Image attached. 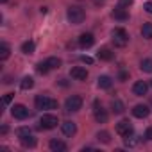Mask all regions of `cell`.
Segmentation results:
<instances>
[{"label":"cell","instance_id":"e0dca14e","mask_svg":"<svg viewBox=\"0 0 152 152\" xmlns=\"http://www.w3.org/2000/svg\"><path fill=\"white\" fill-rule=\"evenodd\" d=\"M111 16H113L115 20H120V22H124V20H127V18H129V13H127L124 7H120V6H118V9H115V11L111 13Z\"/></svg>","mask_w":152,"mask_h":152},{"label":"cell","instance_id":"f1b7e54d","mask_svg":"<svg viewBox=\"0 0 152 152\" xmlns=\"http://www.w3.org/2000/svg\"><path fill=\"white\" fill-rule=\"evenodd\" d=\"M132 2H134V0H120L118 6L120 7H129V6H132Z\"/></svg>","mask_w":152,"mask_h":152},{"label":"cell","instance_id":"836d02e7","mask_svg":"<svg viewBox=\"0 0 152 152\" xmlns=\"http://www.w3.org/2000/svg\"><path fill=\"white\" fill-rule=\"evenodd\" d=\"M0 2H2V4H6V2H7V0H0Z\"/></svg>","mask_w":152,"mask_h":152},{"label":"cell","instance_id":"ac0fdd59","mask_svg":"<svg viewBox=\"0 0 152 152\" xmlns=\"http://www.w3.org/2000/svg\"><path fill=\"white\" fill-rule=\"evenodd\" d=\"M111 109H113V113H115V115H122V113L125 111V106H124V102H122V100L115 99V100L111 102Z\"/></svg>","mask_w":152,"mask_h":152},{"label":"cell","instance_id":"f546056e","mask_svg":"<svg viewBox=\"0 0 152 152\" xmlns=\"http://www.w3.org/2000/svg\"><path fill=\"white\" fill-rule=\"evenodd\" d=\"M81 61L86 63V64H91V63H93V59H91L90 56H81Z\"/></svg>","mask_w":152,"mask_h":152},{"label":"cell","instance_id":"4316f807","mask_svg":"<svg viewBox=\"0 0 152 152\" xmlns=\"http://www.w3.org/2000/svg\"><path fill=\"white\" fill-rule=\"evenodd\" d=\"M16 134H18V138L22 140V138H25V136H31V129H29V127H20V129H16Z\"/></svg>","mask_w":152,"mask_h":152},{"label":"cell","instance_id":"44dd1931","mask_svg":"<svg viewBox=\"0 0 152 152\" xmlns=\"http://www.w3.org/2000/svg\"><path fill=\"white\" fill-rule=\"evenodd\" d=\"M141 36L145 39H152V23H145L141 27Z\"/></svg>","mask_w":152,"mask_h":152},{"label":"cell","instance_id":"4dcf8cb0","mask_svg":"<svg viewBox=\"0 0 152 152\" xmlns=\"http://www.w3.org/2000/svg\"><path fill=\"white\" fill-rule=\"evenodd\" d=\"M11 99H13V93H7V95L4 97V100H2V104H4V106H7V104L11 102Z\"/></svg>","mask_w":152,"mask_h":152},{"label":"cell","instance_id":"4fadbf2b","mask_svg":"<svg viewBox=\"0 0 152 152\" xmlns=\"http://www.w3.org/2000/svg\"><path fill=\"white\" fill-rule=\"evenodd\" d=\"M95 120L99 124H106L107 122V113H106V109H102L99 106V102H95Z\"/></svg>","mask_w":152,"mask_h":152},{"label":"cell","instance_id":"ffe728a7","mask_svg":"<svg viewBox=\"0 0 152 152\" xmlns=\"http://www.w3.org/2000/svg\"><path fill=\"white\" fill-rule=\"evenodd\" d=\"M34 48H36L34 41H25V43L22 45V52H23V54H27V56L34 54Z\"/></svg>","mask_w":152,"mask_h":152},{"label":"cell","instance_id":"277c9868","mask_svg":"<svg viewBox=\"0 0 152 152\" xmlns=\"http://www.w3.org/2000/svg\"><path fill=\"white\" fill-rule=\"evenodd\" d=\"M115 131H116L118 136H122V138H129V136H132V124H131L129 120H122V122L116 124Z\"/></svg>","mask_w":152,"mask_h":152},{"label":"cell","instance_id":"1f68e13d","mask_svg":"<svg viewBox=\"0 0 152 152\" xmlns=\"http://www.w3.org/2000/svg\"><path fill=\"white\" fill-rule=\"evenodd\" d=\"M143 9H145L147 13H150V15H152V2H147V4L143 6Z\"/></svg>","mask_w":152,"mask_h":152},{"label":"cell","instance_id":"d6986e66","mask_svg":"<svg viewBox=\"0 0 152 152\" xmlns=\"http://www.w3.org/2000/svg\"><path fill=\"white\" fill-rule=\"evenodd\" d=\"M9 54H11V48H9V45H7L6 41H2V43H0V59H2V61H6V59L9 57Z\"/></svg>","mask_w":152,"mask_h":152},{"label":"cell","instance_id":"8fae6325","mask_svg":"<svg viewBox=\"0 0 152 152\" xmlns=\"http://www.w3.org/2000/svg\"><path fill=\"white\" fill-rule=\"evenodd\" d=\"M132 115H134L136 118H147V116L150 115V109H148V106H145V104H138V106L132 107Z\"/></svg>","mask_w":152,"mask_h":152},{"label":"cell","instance_id":"d6a6232c","mask_svg":"<svg viewBox=\"0 0 152 152\" xmlns=\"http://www.w3.org/2000/svg\"><path fill=\"white\" fill-rule=\"evenodd\" d=\"M145 138H147V140H152V127H148V129L145 131Z\"/></svg>","mask_w":152,"mask_h":152},{"label":"cell","instance_id":"603a6c76","mask_svg":"<svg viewBox=\"0 0 152 152\" xmlns=\"http://www.w3.org/2000/svg\"><path fill=\"white\" fill-rule=\"evenodd\" d=\"M20 141H22V145H23V147H31V148H32V147H36V138H34L32 134H31V136L22 138Z\"/></svg>","mask_w":152,"mask_h":152},{"label":"cell","instance_id":"9a60e30c","mask_svg":"<svg viewBox=\"0 0 152 152\" xmlns=\"http://www.w3.org/2000/svg\"><path fill=\"white\" fill-rule=\"evenodd\" d=\"M113 56H115V54H113V50H111V48H107V47H102V48L97 52V57H99L100 61H111V59H113Z\"/></svg>","mask_w":152,"mask_h":152},{"label":"cell","instance_id":"9c48e42d","mask_svg":"<svg viewBox=\"0 0 152 152\" xmlns=\"http://www.w3.org/2000/svg\"><path fill=\"white\" fill-rule=\"evenodd\" d=\"M147 91H148V84H147L145 81H136V83H134L132 93H134L136 97H143V95H147Z\"/></svg>","mask_w":152,"mask_h":152},{"label":"cell","instance_id":"7402d4cb","mask_svg":"<svg viewBox=\"0 0 152 152\" xmlns=\"http://www.w3.org/2000/svg\"><path fill=\"white\" fill-rule=\"evenodd\" d=\"M32 86H34V79L32 77H23L22 83H20V88L22 90H31Z\"/></svg>","mask_w":152,"mask_h":152},{"label":"cell","instance_id":"83f0119b","mask_svg":"<svg viewBox=\"0 0 152 152\" xmlns=\"http://www.w3.org/2000/svg\"><path fill=\"white\" fill-rule=\"evenodd\" d=\"M36 70H38L39 73H43V75H45V73H48V70H50V68H48V64H47V63H39V64L36 66Z\"/></svg>","mask_w":152,"mask_h":152},{"label":"cell","instance_id":"7a4b0ae2","mask_svg":"<svg viewBox=\"0 0 152 152\" xmlns=\"http://www.w3.org/2000/svg\"><path fill=\"white\" fill-rule=\"evenodd\" d=\"M111 38H113L115 47H125V45L129 43V34H127V31H125V29H122V27L113 29Z\"/></svg>","mask_w":152,"mask_h":152},{"label":"cell","instance_id":"cb8c5ba5","mask_svg":"<svg viewBox=\"0 0 152 152\" xmlns=\"http://www.w3.org/2000/svg\"><path fill=\"white\" fill-rule=\"evenodd\" d=\"M45 63L48 64V68H50V70H54V68H59V66H61V59H59V57H48Z\"/></svg>","mask_w":152,"mask_h":152},{"label":"cell","instance_id":"6da1fadb","mask_svg":"<svg viewBox=\"0 0 152 152\" xmlns=\"http://www.w3.org/2000/svg\"><path fill=\"white\" fill-rule=\"evenodd\" d=\"M66 16H68V22H70V23L79 25V23H83V22H84L86 13H84V9H81V7H77V6H72V7H68Z\"/></svg>","mask_w":152,"mask_h":152},{"label":"cell","instance_id":"5b68a950","mask_svg":"<svg viewBox=\"0 0 152 152\" xmlns=\"http://www.w3.org/2000/svg\"><path fill=\"white\" fill-rule=\"evenodd\" d=\"M64 107H66V111H70V113L79 111V109L83 107V99H81L79 95H72V97H68V99H66Z\"/></svg>","mask_w":152,"mask_h":152},{"label":"cell","instance_id":"5bb4252c","mask_svg":"<svg viewBox=\"0 0 152 152\" xmlns=\"http://www.w3.org/2000/svg\"><path fill=\"white\" fill-rule=\"evenodd\" d=\"M48 147H50V150H54V152H66V143L64 141H61V140H50L48 141Z\"/></svg>","mask_w":152,"mask_h":152},{"label":"cell","instance_id":"8992f818","mask_svg":"<svg viewBox=\"0 0 152 152\" xmlns=\"http://www.w3.org/2000/svg\"><path fill=\"white\" fill-rule=\"evenodd\" d=\"M57 124H59V120H57V116L56 115H43L41 118H39V127L41 129H54V127H57Z\"/></svg>","mask_w":152,"mask_h":152},{"label":"cell","instance_id":"7c38bea8","mask_svg":"<svg viewBox=\"0 0 152 152\" xmlns=\"http://www.w3.org/2000/svg\"><path fill=\"white\" fill-rule=\"evenodd\" d=\"M61 131H63V134H66V136H73L75 132H77V127H75V124H73V122L66 120V122H63V124H61Z\"/></svg>","mask_w":152,"mask_h":152},{"label":"cell","instance_id":"484cf974","mask_svg":"<svg viewBox=\"0 0 152 152\" xmlns=\"http://www.w3.org/2000/svg\"><path fill=\"white\" fill-rule=\"evenodd\" d=\"M140 68L143 72H147V73H152V59H143L140 63Z\"/></svg>","mask_w":152,"mask_h":152},{"label":"cell","instance_id":"d4e9b609","mask_svg":"<svg viewBox=\"0 0 152 152\" xmlns=\"http://www.w3.org/2000/svg\"><path fill=\"white\" fill-rule=\"evenodd\" d=\"M97 140L102 141V143H109V141H111V136H109L107 131H99V132H97Z\"/></svg>","mask_w":152,"mask_h":152},{"label":"cell","instance_id":"3957f363","mask_svg":"<svg viewBox=\"0 0 152 152\" xmlns=\"http://www.w3.org/2000/svg\"><path fill=\"white\" fill-rule=\"evenodd\" d=\"M34 104H36L38 109H57V100H54L50 97H45V95H38Z\"/></svg>","mask_w":152,"mask_h":152},{"label":"cell","instance_id":"30bf717a","mask_svg":"<svg viewBox=\"0 0 152 152\" xmlns=\"http://www.w3.org/2000/svg\"><path fill=\"white\" fill-rule=\"evenodd\" d=\"M93 43H95V38H93L91 32H84V34L79 36V45L83 48H90V47H93Z\"/></svg>","mask_w":152,"mask_h":152},{"label":"cell","instance_id":"52a82bcc","mask_svg":"<svg viewBox=\"0 0 152 152\" xmlns=\"http://www.w3.org/2000/svg\"><path fill=\"white\" fill-rule=\"evenodd\" d=\"M11 115L16 118V120H25L29 116V109L23 106V104H15L11 107Z\"/></svg>","mask_w":152,"mask_h":152},{"label":"cell","instance_id":"2e32d148","mask_svg":"<svg viewBox=\"0 0 152 152\" xmlns=\"http://www.w3.org/2000/svg\"><path fill=\"white\" fill-rule=\"evenodd\" d=\"M111 86H113V79L109 75H100L99 77V88L100 90H109Z\"/></svg>","mask_w":152,"mask_h":152},{"label":"cell","instance_id":"ba28073f","mask_svg":"<svg viewBox=\"0 0 152 152\" xmlns=\"http://www.w3.org/2000/svg\"><path fill=\"white\" fill-rule=\"evenodd\" d=\"M70 77L75 79V81H86L88 79V70L83 68V66H75L70 70Z\"/></svg>","mask_w":152,"mask_h":152}]
</instances>
